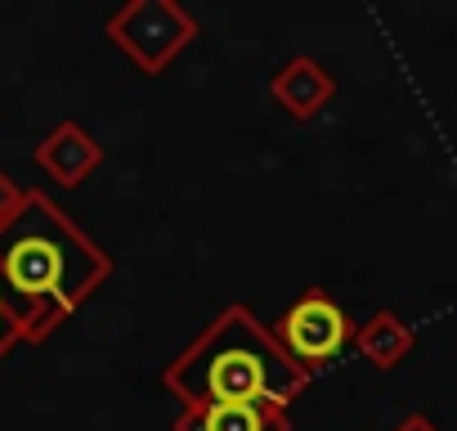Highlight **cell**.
I'll use <instances>...</instances> for the list:
<instances>
[{"label": "cell", "mask_w": 457, "mask_h": 431, "mask_svg": "<svg viewBox=\"0 0 457 431\" xmlns=\"http://www.w3.org/2000/svg\"><path fill=\"white\" fill-rule=\"evenodd\" d=\"M197 431H270V418L256 404H211Z\"/></svg>", "instance_id": "277c9868"}, {"label": "cell", "mask_w": 457, "mask_h": 431, "mask_svg": "<svg viewBox=\"0 0 457 431\" xmlns=\"http://www.w3.org/2000/svg\"><path fill=\"white\" fill-rule=\"evenodd\" d=\"M19 202H23V193H14V189H10V180L0 175V225H5L10 216L19 211Z\"/></svg>", "instance_id": "8992f818"}, {"label": "cell", "mask_w": 457, "mask_h": 431, "mask_svg": "<svg viewBox=\"0 0 457 431\" xmlns=\"http://www.w3.org/2000/svg\"><path fill=\"white\" fill-rule=\"evenodd\" d=\"M19 337H28V324H23V315H19V306H14L5 279H0V359H5V351H10Z\"/></svg>", "instance_id": "5b68a950"}, {"label": "cell", "mask_w": 457, "mask_h": 431, "mask_svg": "<svg viewBox=\"0 0 457 431\" xmlns=\"http://www.w3.org/2000/svg\"><path fill=\"white\" fill-rule=\"evenodd\" d=\"M179 391L211 404H256L283 400L296 386V373L278 359L265 333L247 315H228L220 333H211L188 364L179 368Z\"/></svg>", "instance_id": "7a4b0ae2"}, {"label": "cell", "mask_w": 457, "mask_h": 431, "mask_svg": "<svg viewBox=\"0 0 457 431\" xmlns=\"http://www.w3.org/2000/svg\"><path fill=\"white\" fill-rule=\"evenodd\" d=\"M283 337H287V351H292L296 359L319 364V359H328V355L341 351V342H345V319H341V310H337L332 301L305 297V301L287 315Z\"/></svg>", "instance_id": "3957f363"}, {"label": "cell", "mask_w": 457, "mask_h": 431, "mask_svg": "<svg viewBox=\"0 0 457 431\" xmlns=\"http://www.w3.org/2000/svg\"><path fill=\"white\" fill-rule=\"evenodd\" d=\"M108 261L46 193H23L19 211L0 225V279H5L28 337H46L99 279Z\"/></svg>", "instance_id": "6da1fadb"}]
</instances>
